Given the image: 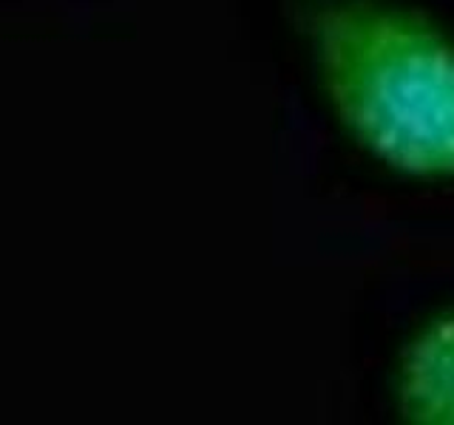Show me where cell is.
<instances>
[{
    "mask_svg": "<svg viewBox=\"0 0 454 425\" xmlns=\"http://www.w3.org/2000/svg\"><path fill=\"white\" fill-rule=\"evenodd\" d=\"M312 40L344 125L409 174H454V49L401 14L326 6Z\"/></svg>",
    "mask_w": 454,
    "mask_h": 425,
    "instance_id": "1",
    "label": "cell"
},
{
    "mask_svg": "<svg viewBox=\"0 0 454 425\" xmlns=\"http://www.w3.org/2000/svg\"><path fill=\"white\" fill-rule=\"evenodd\" d=\"M401 406L411 422L454 425V315L437 321L409 346Z\"/></svg>",
    "mask_w": 454,
    "mask_h": 425,
    "instance_id": "2",
    "label": "cell"
}]
</instances>
